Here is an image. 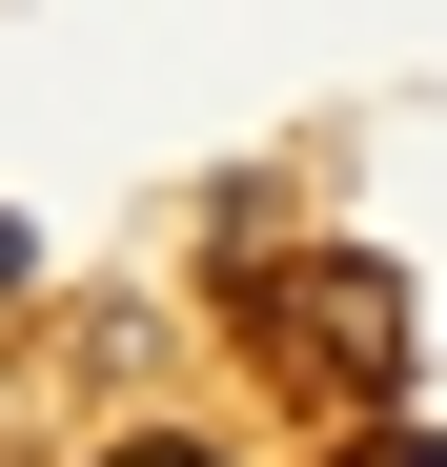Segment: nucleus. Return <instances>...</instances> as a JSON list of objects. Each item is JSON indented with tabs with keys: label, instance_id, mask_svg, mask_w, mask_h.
<instances>
[{
	"label": "nucleus",
	"instance_id": "f03ea898",
	"mask_svg": "<svg viewBox=\"0 0 447 467\" xmlns=\"http://www.w3.org/2000/svg\"><path fill=\"white\" fill-rule=\"evenodd\" d=\"M102 467H224V447H203V427H122Z\"/></svg>",
	"mask_w": 447,
	"mask_h": 467
},
{
	"label": "nucleus",
	"instance_id": "20e7f679",
	"mask_svg": "<svg viewBox=\"0 0 447 467\" xmlns=\"http://www.w3.org/2000/svg\"><path fill=\"white\" fill-rule=\"evenodd\" d=\"M0 285H41V244H21V223H0Z\"/></svg>",
	"mask_w": 447,
	"mask_h": 467
},
{
	"label": "nucleus",
	"instance_id": "7ed1b4c3",
	"mask_svg": "<svg viewBox=\"0 0 447 467\" xmlns=\"http://www.w3.org/2000/svg\"><path fill=\"white\" fill-rule=\"evenodd\" d=\"M346 467H447V447H427V427H366V447H346Z\"/></svg>",
	"mask_w": 447,
	"mask_h": 467
},
{
	"label": "nucleus",
	"instance_id": "f257e3e1",
	"mask_svg": "<svg viewBox=\"0 0 447 467\" xmlns=\"http://www.w3.org/2000/svg\"><path fill=\"white\" fill-rule=\"evenodd\" d=\"M306 285H326V305H306V326H326L346 366H407V305H387V265H306Z\"/></svg>",
	"mask_w": 447,
	"mask_h": 467
}]
</instances>
